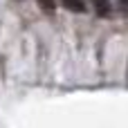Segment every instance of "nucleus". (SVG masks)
I'll list each match as a JSON object with an SVG mask.
<instances>
[{"label":"nucleus","mask_w":128,"mask_h":128,"mask_svg":"<svg viewBox=\"0 0 128 128\" xmlns=\"http://www.w3.org/2000/svg\"><path fill=\"white\" fill-rule=\"evenodd\" d=\"M92 4H94L97 16H101V18H108L112 14V2L110 0H92Z\"/></svg>","instance_id":"1"},{"label":"nucleus","mask_w":128,"mask_h":128,"mask_svg":"<svg viewBox=\"0 0 128 128\" xmlns=\"http://www.w3.org/2000/svg\"><path fill=\"white\" fill-rule=\"evenodd\" d=\"M61 4L72 14H86V2L83 0H61Z\"/></svg>","instance_id":"2"},{"label":"nucleus","mask_w":128,"mask_h":128,"mask_svg":"<svg viewBox=\"0 0 128 128\" xmlns=\"http://www.w3.org/2000/svg\"><path fill=\"white\" fill-rule=\"evenodd\" d=\"M38 2V7L43 9V11H47V14H52L54 9H56V0H36Z\"/></svg>","instance_id":"3"},{"label":"nucleus","mask_w":128,"mask_h":128,"mask_svg":"<svg viewBox=\"0 0 128 128\" xmlns=\"http://www.w3.org/2000/svg\"><path fill=\"white\" fill-rule=\"evenodd\" d=\"M119 9H122V11H126V0H119Z\"/></svg>","instance_id":"4"}]
</instances>
